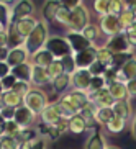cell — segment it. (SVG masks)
Here are the masks:
<instances>
[{"label": "cell", "mask_w": 136, "mask_h": 149, "mask_svg": "<svg viewBox=\"0 0 136 149\" xmlns=\"http://www.w3.org/2000/svg\"><path fill=\"white\" fill-rule=\"evenodd\" d=\"M49 36H51L49 35V25L48 23H44L43 20H40L38 25H36V28L31 31L30 36L25 40L23 46H25V49L28 51V54L33 56L35 53H38L40 49H43L44 46H46Z\"/></svg>", "instance_id": "6da1fadb"}, {"label": "cell", "mask_w": 136, "mask_h": 149, "mask_svg": "<svg viewBox=\"0 0 136 149\" xmlns=\"http://www.w3.org/2000/svg\"><path fill=\"white\" fill-rule=\"evenodd\" d=\"M90 10L84 2H79L75 8L70 10V22L67 25L66 31H75V33H82V30L87 25H90Z\"/></svg>", "instance_id": "7a4b0ae2"}, {"label": "cell", "mask_w": 136, "mask_h": 149, "mask_svg": "<svg viewBox=\"0 0 136 149\" xmlns=\"http://www.w3.org/2000/svg\"><path fill=\"white\" fill-rule=\"evenodd\" d=\"M48 105H49V95L44 88L31 87V90L27 93V97L23 98V107H27L28 110H31V111L35 115H38V116H40V113Z\"/></svg>", "instance_id": "3957f363"}, {"label": "cell", "mask_w": 136, "mask_h": 149, "mask_svg": "<svg viewBox=\"0 0 136 149\" xmlns=\"http://www.w3.org/2000/svg\"><path fill=\"white\" fill-rule=\"evenodd\" d=\"M102 46H105L113 56L115 54H135V49L130 46L125 33H120V35L112 36V38L105 40V43L102 44Z\"/></svg>", "instance_id": "277c9868"}, {"label": "cell", "mask_w": 136, "mask_h": 149, "mask_svg": "<svg viewBox=\"0 0 136 149\" xmlns=\"http://www.w3.org/2000/svg\"><path fill=\"white\" fill-rule=\"evenodd\" d=\"M44 48L53 54L54 59H62L64 56L72 54L70 46H69V43H67V40L64 38V36H57V35L56 36H49V40H48V43H46Z\"/></svg>", "instance_id": "5b68a950"}, {"label": "cell", "mask_w": 136, "mask_h": 149, "mask_svg": "<svg viewBox=\"0 0 136 149\" xmlns=\"http://www.w3.org/2000/svg\"><path fill=\"white\" fill-rule=\"evenodd\" d=\"M98 28H100V33L102 36H105V40L112 38V36H116L120 33H123L121 26H120V22H118V17L116 15H107V17H100L98 22H97Z\"/></svg>", "instance_id": "8992f818"}, {"label": "cell", "mask_w": 136, "mask_h": 149, "mask_svg": "<svg viewBox=\"0 0 136 149\" xmlns=\"http://www.w3.org/2000/svg\"><path fill=\"white\" fill-rule=\"evenodd\" d=\"M36 12L35 2L30 0H20V2H12V22L22 20L27 17H33Z\"/></svg>", "instance_id": "52a82bcc"}, {"label": "cell", "mask_w": 136, "mask_h": 149, "mask_svg": "<svg viewBox=\"0 0 136 149\" xmlns=\"http://www.w3.org/2000/svg\"><path fill=\"white\" fill-rule=\"evenodd\" d=\"M90 82H92V75H90L89 69H77L70 75V88H74V90L89 92Z\"/></svg>", "instance_id": "ba28073f"}, {"label": "cell", "mask_w": 136, "mask_h": 149, "mask_svg": "<svg viewBox=\"0 0 136 149\" xmlns=\"http://www.w3.org/2000/svg\"><path fill=\"white\" fill-rule=\"evenodd\" d=\"M38 115H35L31 110H28L27 107H18L15 108V115H13V121L17 123L20 128H35Z\"/></svg>", "instance_id": "9c48e42d"}, {"label": "cell", "mask_w": 136, "mask_h": 149, "mask_svg": "<svg viewBox=\"0 0 136 149\" xmlns=\"http://www.w3.org/2000/svg\"><path fill=\"white\" fill-rule=\"evenodd\" d=\"M74 61L77 69H89L97 61V46H90V48L74 54Z\"/></svg>", "instance_id": "30bf717a"}, {"label": "cell", "mask_w": 136, "mask_h": 149, "mask_svg": "<svg viewBox=\"0 0 136 149\" xmlns=\"http://www.w3.org/2000/svg\"><path fill=\"white\" fill-rule=\"evenodd\" d=\"M67 40V43H69L70 46V51H72V54H77L80 53V51H84V49L90 48L92 44L89 43L85 38H84L82 33H75V31H66V36H64Z\"/></svg>", "instance_id": "8fae6325"}, {"label": "cell", "mask_w": 136, "mask_h": 149, "mask_svg": "<svg viewBox=\"0 0 136 149\" xmlns=\"http://www.w3.org/2000/svg\"><path fill=\"white\" fill-rule=\"evenodd\" d=\"M25 62H30V54L25 49V46H17V48L8 49V56H7V64H8L12 69L20 64H25Z\"/></svg>", "instance_id": "7c38bea8"}, {"label": "cell", "mask_w": 136, "mask_h": 149, "mask_svg": "<svg viewBox=\"0 0 136 149\" xmlns=\"http://www.w3.org/2000/svg\"><path fill=\"white\" fill-rule=\"evenodd\" d=\"M38 22H40V18H36L33 15V17H27V18H22V20H17V22H12V25L20 33V36H22L23 40H27L28 36H30V33L36 28Z\"/></svg>", "instance_id": "4fadbf2b"}, {"label": "cell", "mask_w": 136, "mask_h": 149, "mask_svg": "<svg viewBox=\"0 0 136 149\" xmlns=\"http://www.w3.org/2000/svg\"><path fill=\"white\" fill-rule=\"evenodd\" d=\"M87 97H89V102H92L97 108H112L115 103V100L112 98V95L108 92V88H102L95 93H87Z\"/></svg>", "instance_id": "5bb4252c"}, {"label": "cell", "mask_w": 136, "mask_h": 149, "mask_svg": "<svg viewBox=\"0 0 136 149\" xmlns=\"http://www.w3.org/2000/svg\"><path fill=\"white\" fill-rule=\"evenodd\" d=\"M38 118L41 120V123H43V125H56L59 120H62L61 111H59V107H57L56 102H53V103L49 102V105L46 107L43 111H41Z\"/></svg>", "instance_id": "9a60e30c"}, {"label": "cell", "mask_w": 136, "mask_h": 149, "mask_svg": "<svg viewBox=\"0 0 136 149\" xmlns=\"http://www.w3.org/2000/svg\"><path fill=\"white\" fill-rule=\"evenodd\" d=\"M31 87L35 88H44L46 85H49L51 84V80H49L48 77V72H46V69L44 67H38V66H33V69H31Z\"/></svg>", "instance_id": "2e32d148"}, {"label": "cell", "mask_w": 136, "mask_h": 149, "mask_svg": "<svg viewBox=\"0 0 136 149\" xmlns=\"http://www.w3.org/2000/svg\"><path fill=\"white\" fill-rule=\"evenodd\" d=\"M112 110H113L115 116H118V118H123L125 121H131L133 115H135V111H133V107H131V102L130 100H121V102H115L113 107H112Z\"/></svg>", "instance_id": "e0dca14e"}, {"label": "cell", "mask_w": 136, "mask_h": 149, "mask_svg": "<svg viewBox=\"0 0 136 149\" xmlns=\"http://www.w3.org/2000/svg\"><path fill=\"white\" fill-rule=\"evenodd\" d=\"M59 7H61V2H54V0L46 2V3L43 5L40 20H43V22L48 23V25H49V23H54V20H56V13H57V10H59Z\"/></svg>", "instance_id": "ac0fdd59"}, {"label": "cell", "mask_w": 136, "mask_h": 149, "mask_svg": "<svg viewBox=\"0 0 136 149\" xmlns=\"http://www.w3.org/2000/svg\"><path fill=\"white\" fill-rule=\"evenodd\" d=\"M54 61V56L51 53H49L46 48H43V49H40L38 53H35L33 56H30V62L33 64V66H38V67H46L51 64V62Z\"/></svg>", "instance_id": "d6986e66"}, {"label": "cell", "mask_w": 136, "mask_h": 149, "mask_svg": "<svg viewBox=\"0 0 136 149\" xmlns=\"http://www.w3.org/2000/svg\"><path fill=\"white\" fill-rule=\"evenodd\" d=\"M49 87H51V90H53L56 95H64L66 92H69L70 90V75L67 74H62L59 75L57 79H54L53 82L49 84Z\"/></svg>", "instance_id": "ffe728a7"}, {"label": "cell", "mask_w": 136, "mask_h": 149, "mask_svg": "<svg viewBox=\"0 0 136 149\" xmlns=\"http://www.w3.org/2000/svg\"><path fill=\"white\" fill-rule=\"evenodd\" d=\"M108 88L110 95L113 98L115 102H121V100H130V97H128V92H126V85L123 82H110L107 85Z\"/></svg>", "instance_id": "44dd1931"}, {"label": "cell", "mask_w": 136, "mask_h": 149, "mask_svg": "<svg viewBox=\"0 0 136 149\" xmlns=\"http://www.w3.org/2000/svg\"><path fill=\"white\" fill-rule=\"evenodd\" d=\"M107 146L108 144H107V141H105V136L102 134V131H97L95 130L87 138L84 149H105Z\"/></svg>", "instance_id": "7402d4cb"}, {"label": "cell", "mask_w": 136, "mask_h": 149, "mask_svg": "<svg viewBox=\"0 0 136 149\" xmlns=\"http://www.w3.org/2000/svg\"><path fill=\"white\" fill-rule=\"evenodd\" d=\"M31 69H33V64H31V62H25V64H20V66L13 67V69H12V75H13L17 80L30 82L31 80Z\"/></svg>", "instance_id": "603a6c76"}, {"label": "cell", "mask_w": 136, "mask_h": 149, "mask_svg": "<svg viewBox=\"0 0 136 149\" xmlns=\"http://www.w3.org/2000/svg\"><path fill=\"white\" fill-rule=\"evenodd\" d=\"M82 35L92 46H97V41L100 40L102 33H100V28H98L97 23H90V25H87V26L82 30Z\"/></svg>", "instance_id": "cb8c5ba5"}, {"label": "cell", "mask_w": 136, "mask_h": 149, "mask_svg": "<svg viewBox=\"0 0 136 149\" xmlns=\"http://www.w3.org/2000/svg\"><path fill=\"white\" fill-rule=\"evenodd\" d=\"M23 43H25V40L15 30L13 25L10 23V26L7 28V48L12 49V48H17V46H23Z\"/></svg>", "instance_id": "d4e9b609"}, {"label": "cell", "mask_w": 136, "mask_h": 149, "mask_svg": "<svg viewBox=\"0 0 136 149\" xmlns=\"http://www.w3.org/2000/svg\"><path fill=\"white\" fill-rule=\"evenodd\" d=\"M67 123H69V133H72V134H84L87 131V126H85V123H84L82 116L79 113L70 116L67 120Z\"/></svg>", "instance_id": "484cf974"}, {"label": "cell", "mask_w": 136, "mask_h": 149, "mask_svg": "<svg viewBox=\"0 0 136 149\" xmlns=\"http://www.w3.org/2000/svg\"><path fill=\"white\" fill-rule=\"evenodd\" d=\"M128 121H125L123 118H118V116H113L108 123L105 125V130L110 133V134H120L126 130Z\"/></svg>", "instance_id": "4316f807"}, {"label": "cell", "mask_w": 136, "mask_h": 149, "mask_svg": "<svg viewBox=\"0 0 136 149\" xmlns=\"http://www.w3.org/2000/svg\"><path fill=\"white\" fill-rule=\"evenodd\" d=\"M97 62H100L105 69H110L113 62V54L105 46H97Z\"/></svg>", "instance_id": "83f0119b"}, {"label": "cell", "mask_w": 136, "mask_h": 149, "mask_svg": "<svg viewBox=\"0 0 136 149\" xmlns=\"http://www.w3.org/2000/svg\"><path fill=\"white\" fill-rule=\"evenodd\" d=\"M2 98H3V107L7 108H18V107L23 105V98L18 97L15 92L8 90V92H3L2 93Z\"/></svg>", "instance_id": "f1b7e54d"}, {"label": "cell", "mask_w": 136, "mask_h": 149, "mask_svg": "<svg viewBox=\"0 0 136 149\" xmlns=\"http://www.w3.org/2000/svg\"><path fill=\"white\" fill-rule=\"evenodd\" d=\"M0 23L5 28L12 23V2H0Z\"/></svg>", "instance_id": "f546056e"}, {"label": "cell", "mask_w": 136, "mask_h": 149, "mask_svg": "<svg viewBox=\"0 0 136 149\" xmlns=\"http://www.w3.org/2000/svg\"><path fill=\"white\" fill-rule=\"evenodd\" d=\"M113 116H115V113H113L112 108H97L95 110V121H97L98 126L105 128V125L113 118Z\"/></svg>", "instance_id": "4dcf8cb0"}, {"label": "cell", "mask_w": 136, "mask_h": 149, "mask_svg": "<svg viewBox=\"0 0 136 149\" xmlns=\"http://www.w3.org/2000/svg\"><path fill=\"white\" fill-rule=\"evenodd\" d=\"M69 22H70V10L64 5V2H61V7H59V10H57V13H56V20H54V23H57V25L67 28Z\"/></svg>", "instance_id": "1f68e13d"}, {"label": "cell", "mask_w": 136, "mask_h": 149, "mask_svg": "<svg viewBox=\"0 0 136 149\" xmlns=\"http://www.w3.org/2000/svg\"><path fill=\"white\" fill-rule=\"evenodd\" d=\"M92 8L95 12V15L98 18L100 17H107L112 13V7H110V0H95L92 3Z\"/></svg>", "instance_id": "d6a6232c"}, {"label": "cell", "mask_w": 136, "mask_h": 149, "mask_svg": "<svg viewBox=\"0 0 136 149\" xmlns=\"http://www.w3.org/2000/svg\"><path fill=\"white\" fill-rule=\"evenodd\" d=\"M46 72H48V77H49L51 82H53L54 79H57L59 75H62V74H64V69H62L61 61H59V59H54V61L46 67Z\"/></svg>", "instance_id": "836d02e7"}, {"label": "cell", "mask_w": 136, "mask_h": 149, "mask_svg": "<svg viewBox=\"0 0 136 149\" xmlns=\"http://www.w3.org/2000/svg\"><path fill=\"white\" fill-rule=\"evenodd\" d=\"M62 64V69H64V74L67 75H72L77 70L75 67V61H74V54H69V56H64L62 59H59Z\"/></svg>", "instance_id": "e575fe53"}, {"label": "cell", "mask_w": 136, "mask_h": 149, "mask_svg": "<svg viewBox=\"0 0 136 149\" xmlns=\"http://www.w3.org/2000/svg\"><path fill=\"white\" fill-rule=\"evenodd\" d=\"M118 22H120V26H121V30H128V28L131 26L133 23H135V17L131 15V12L130 10H123L121 13L118 15Z\"/></svg>", "instance_id": "d590c367"}, {"label": "cell", "mask_w": 136, "mask_h": 149, "mask_svg": "<svg viewBox=\"0 0 136 149\" xmlns=\"http://www.w3.org/2000/svg\"><path fill=\"white\" fill-rule=\"evenodd\" d=\"M102 88H107V79L105 75H97V77H92V82H90V88H89L87 93H95Z\"/></svg>", "instance_id": "8d00e7d4"}, {"label": "cell", "mask_w": 136, "mask_h": 149, "mask_svg": "<svg viewBox=\"0 0 136 149\" xmlns=\"http://www.w3.org/2000/svg\"><path fill=\"white\" fill-rule=\"evenodd\" d=\"M30 90H31V84L30 82H22V80H17L13 88H12V92H15L18 97H22V98H25Z\"/></svg>", "instance_id": "74e56055"}, {"label": "cell", "mask_w": 136, "mask_h": 149, "mask_svg": "<svg viewBox=\"0 0 136 149\" xmlns=\"http://www.w3.org/2000/svg\"><path fill=\"white\" fill-rule=\"evenodd\" d=\"M69 95L72 97V100H74L75 103L80 107V110H82V107L89 102L87 92H80V90H74V88H70V90H69Z\"/></svg>", "instance_id": "f35d334b"}, {"label": "cell", "mask_w": 136, "mask_h": 149, "mask_svg": "<svg viewBox=\"0 0 136 149\" xmlns=\"http://www.w3.org/2000/svg\"><path fill=\"white\" fill-rule=\"evenodd\" d=\"M110 7H112V15L118 17L123 10L128 8V2H125V0H110Z\"/></svg>", "instance_id": "ab89813d"}, {"label": "cell", "mask_w": 136, "mask_h": 149, "mask_svg": "<svg viewBox=\"0 0 136 149\" xmlns=\"http://www.w3.org/2000/svg\"><path fill=\"white\" fill-rule=\"evenodd\" d=\"M18 141L12 136H2L0 138V149H18Z\"/></svg>", "instance_id": "60d3db41"}, {"label": "cell", "mask_w": 136, "mask_h": 149, "mask_svg": "<svg viewBox=\"0 0 136 149\" xmlns=\"http://www.w3.org/2000/svg\"><path fill=\"white\" fill-rule=\"evenodd\" d=\"M123 33H125V36H126V40H128V43H130V46L135 49L136 48V22L133 23L128 30L123 31Z\"/></svg>", "instance_id": "b9f144b4"}, {"label": "cell", "mask_w": 136, "mask_h": 149, "mask_svg": "<svg viewBox=\"0 0 136 149\" xmlns=\"http://www.w3.org/2000/svg\"><path fill=\"white\" fill-rule=\"evenodd\" d=\"M20 130H22V128L18 126L13 120H12V121H7L5 123V134L3 136H12V138H15V136L20 133Z\"/></svg>", "instance_id": "7bdbcfd3"}, {"label": "cell", "mask_w": 136, "mask_h": 149, "mask_svg": "<svg viewBox=\"0 0 136 149\" xmlns=\"http://www.w3.org/2000/svg\"><path fill=\"white\" fill-rule=\"evenodd\" d=\"M105 67L102 66L100 62H93L92 66L89 67V72H90V75H92V77H97V75H105Z\"/></svg>", "instance_id": "ee69618b"}, {"label": "cell", "mask_w": 136, "mask_h": 149, "mask_svg": "<svg viewBox=\"0 0 136 149\" xmlns=\"http://www.w3.org/2000/svg\"><path fill=\"white\" fill-rule=\"evenodd\" d=\"M15 82H17V79H15L12 74L7 75V77H3V79L0 80V84H2V88H3V92H8V90H12V88H13V85H15Z\"/></svg>", "instance_id": "f6af8a7d"}, {"label": "cell", "mask_w": 136, "mask_h": 149, "mask_svg": "<svg viewBox=\"0 0 136 149\" xmlns=\"http://www.w3.org/2000/svg\"><path fill=\"white\" fill-rule=\"evenodd\" d=\"M13 115H15V108H7V107H3V108L0 110V118L3 120L5 123L12 121L13 120Z\"/></svg>", "instance_id": "bcb514c9"}, {"label": "cell", "mask_w": 136, "mask_h": 149, "mask_svg": "<svg viewBox=\"0 0 136 149\" xmlns=\"http://www.w3.org/2000/svg\"><path fill=\"white\" fill-rule=\"evenodd\" d=\"M125 85H126V92H128L130 100H131V98H136V79L135 80H128Z\"/></svg>", "instance_id": "7dc6e473"}, {"label": "cell", "mask_w": 136, "mask_h": 149, "mask_svg": "<svg viewBox=\"0 0 136 149\" xmlns=\"http://www.w3.org/2000/svg\"><path fill=\"white\" fill-rule=\"evenodd\" d=\"M54 126L57 128V131L61 133V136L62 134H66L67 131H69V123H67V120L66 118H62V120H59V121L54 125Z\"/></svg>", "instance_id": "c3c4849f"}, {"label": "cell", "mask_w": 136, "mask_h": 149, "mask_svg": "<svg viewBox=\"0 0 136 149\" xmlns=\"http://www.w3.org/2000/svg\"><path fill=\"white\" fill-rule=\"evenodd\" d=\"M12 74V67L7 64V61H0V80Z\"/></svg>", "instance_id": "681fc988"}, {"label": "cell", "mask_w": 136, "mask_h": 149, "mask_svg": "<svg viewBox=\"0 0 136 149\" xmlns=\"http://www.w3.org/2000/svg\"><path fill=\"white\" fill-rule=\"evenodd\" d=\"M31 149H48V141L43 139V138H38V139L33 143V146H31Z\"/></svg>", "instance_id": "f907efd6"}, {"label": "cell", "mask_w": 136, "mask_h": 149, "mask_svg": "<svg viewBox=\"0 0 136 149\" xmlns=\"http://www.w3.org/2000/svg\"><path fill=\"white\" fill-rule=\"evenodd\" d=\"M130 133H131L133 139H136V111H135V115H133L131 121H130Z\"/></svg>", "instance_id": "816d5d0a"}, {"label": "cell", "mask_w": 136, "mask_h": 149, "mask_svg": "<svg viewBox=\"0 0 136 149\" xmlns=\"http://www.w3.org/2000/svg\"><path fill=\"white\" fill-rule=\"evenodd\" d=\"M128 10L131 12V15L135 17V22H136V0L135 2H128Z\"/></svg>", "instance_id": "f5cc1de1"}, {"label": "cell", "mask_w": 136, "mask_h": 149, "mask_svg": "<svg viewBox=\"0 0 136 149\" xmlns=\"http://www.w3.org/2000/svg\"><path fill=\"white\" fill-rule=\"evenodd\" d=\"M5 134V121L2 118H0V138Z\"/></svg>", "instance_id": "db71d44e"}, {"label": "cell", "mask_w": 136, "mask_h": 149, "mask_svg": "<svg viewBox=\"0 0 136 149\" xmlns=\"http://www.w3.org/2000/svg\"><path fill=\"white\" fill-rule=\"evenodd\" d=\"M105 149H121V148H118V146H112V144H108Z\"/></svg>", "instance_id": "11a10c76"}, {"label": "cell", "mask_w": 136, "mask_h": 149, "mask_svg": "<svg viewBox=\"0 0 136 149\" xmlns=\"http://www.w3.org/2000/svg\"><path fill=\"white\" fill-rule=\"evenodd\" d=\"M5 30H7V28H5L3 25H2V23H0V33H2V31H5Z\"/></svg>", "instance_id": "9f6ffc18"}, {"label": "cell", "mask_w": 136, "mask_h": 149, "mask_svg": "<svg viewBox=\"0 0 136 149\" xmlns=\"http://www.w3.org/2000/svg\"><path fill=\"white\" fill-rule=\"evenodd\" d=\"M2 93H3V88H2V84H0V95H2Z\"/></svg>", "instance_id": "6f0895ef"}]
</instances>
